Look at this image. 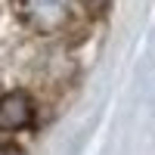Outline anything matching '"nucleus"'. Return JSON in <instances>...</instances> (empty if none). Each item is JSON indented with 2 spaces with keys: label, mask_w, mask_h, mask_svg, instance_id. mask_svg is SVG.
<instances>
[{
  "label": "nucleus",
  "mask_w": 155,
  "mask_h": 155,
  "mask_svg": "<svg viewBox=\"0 0 155 155\" xmlns=\"http://www.w3.org/2000/svg\"><path fill=\"white\" fill-rule=\"evenodd\" d=\"M16 6L37 31H56L68 19V0H16Z\"/></svg>",
  "instance_id": "obj_1"
},
{
  "label": "nucleus",
  "mask_w": 155,
  "mask_h": 155,
  "mask_svg": "<svg viewBox=\"0 0 155 155\" xmlns=\"http://www.w3.org/2000/svg\"><path fill=\"white\" fill-rule=\"evenodd\" d=\"M34 118V102L28 93L22 90H12L0 99V130H19V127H28Z\"/></svg>",
  "instance_id": "obj_2"
},
{
  "label": "nucleus",
  "mask_w": 155,
  "mask_h": 155,
  "mask_svg": "<svg viewBox=\"0 0 155 155\" xmlns=\"http://www.w3.org/2000/svg\"><path fill=\"white\" fill-rule=\"evenodd\" d=\"M81 3H84L90 12H102V9L109 6V0H81Z\"/></svg>",
  "instance_id": "obj_3"
},
{
  "label": "nucleus",
  "mask_w": 155,
  "mask_h": 155,
  "mask_svg": "<svg viewBox=\"0 0 155 155\" xmlns=\"http://www.w3.org/2000/svg\"><path fill=\"white\" fill-rule=\"evenodd\" d=\"M0 155H22V149L12 146V143H6V146H0Z\"/></svg>",
  "instance_id": "obj_4"
}]
</instances>
